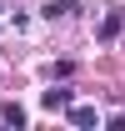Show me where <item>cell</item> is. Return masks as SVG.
Wrapping results in <instances>:
<instances>
[{
    "instance_id": "1",
    "label": "cell",
    "mask_w": 125,
    "mask_h": 131,
    "mask_svg": "<svg viewBox=\"0 0 125 131\" xmlns=\"http://www.w3.org/2000/svg\"><path fill=\"white\" fill-rule=\"evenodd\" d=\"M40 106H45V111H65V106H70V86H55V91H45V96H40Z\"/></svg>"
},
{
    "instance_id": "2",
    "label": "cell",
    "mask_w": 125,
    "mask_h": 131,
    "mask_svg": "<svg viewBox=\"0 0 125 131\" xmlns=\"http://www.w3.org/2000/svg\"><path fill=\"white\" fill-rule=\"evenodd\" d=\"M45 15H50V20H65V15H75V0H50V5H45Z\"/></svg>"
},
{
    "instance_id": "3",
    "label": "cell",
    "mask_w": 125,
    "mask_h": 131,
    "mask_svg": "<svg viewBox=\"0 0 125 131\" xmlns=\"http://www.w3.org/2000/svg\"><path fill=\"white\" fill-rule=\"evenodd\" d=\"M0 121H5V126H25V111H20L15 101H5V106H0Z\"/></svg>"
},
{
    "instance_id": "4",
    "label": "cell",
    "mask_w": 125,
    "mask_h": 131,
    "mask_svg": "<svg viewBox=\"0 0 125 131\" xmlns=\"http://www.w3.org/2000/svg\"><path fill=\"white\" fill-rule=\"evenodd\" d=\"M70 121H75V126H95L100 116H95V106H75V111H70Z\"/></svg>"
},
{
    "instance_id": "5",
    "label": "cell",
    "mask_w": 125,
    "mask_h": 131,
    "mask_svg": "<svg viewBox=\"0 0 125 131\" xmlns=\"http://www.w3.org/2000/svg\"><path fill=\"white\" fill-rule=\"evenodd\" d=\"M115 35H120V15H110L105 25H100V40H115Z\"/></svg>"
},
{
    "instance_id": "6",
    "label": "cell",
    "mask_w": 125,
    "mask_h": 131,
    "mask_svg": "<svg viewBox=\"0 0 125 131\" xmlns=\"http://www.w3.org/2000/svg\"><path fill=\"white\" fill-rule=\"evenodd\" d=\"M0 5H5V0H0Z\"/></svg>"
}]
</instances>
